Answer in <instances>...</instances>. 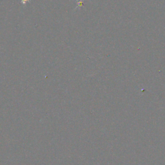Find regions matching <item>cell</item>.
Segmentation results:
<instances>
[{
	"label": "cell",
	"mask_w": 165,
	"mask_h": 165,
	"mask_svg": "<svg viewBox=\"0 0 165 165\" xmlns=\"http://www.w3.org/2000/svg\"><path fill=\"white\" fill-rule=\"evenodd\" d=\"M28 1H29V0H22V3H23V4H25V3H27V2H28Z\"/></svg>",
	"instance_id": "obj_1"
}]
</instances>
